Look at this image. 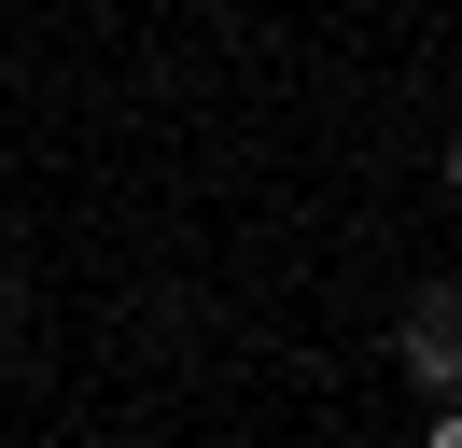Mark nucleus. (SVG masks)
<instances>
[{
    "label": "nucleus",
    "mask_w": 462,
    "mask_h": 448,
    "mask_svg": "<svg viewBox=\"0 0 462 448\" xmlns=\"http://www.w3.org/2000/svg\"><path fill=\"white\" fill-rule=\"evenodd\" d=\"M448 196H462V140H448Z\"/></svg>",
    "instance_id": "nucleus-2"
},
{
    "label": "nucleus",
    "mask_w": 462,
    "mask_h": 448,
    "mask_svg": "<svg viewBox=\"0 0 462 448\" xmlns=\"http://www.w3.org/2000/svg\"><path fill=\"white\" fill-rule=\"evenodd\" d=\"M393 350H406V364H420V378H434V392H448V378H462V280H420V294H406V336H393Z\"/></svg>",
    "instance_id": "nucleus-1"
}]
</instances>
